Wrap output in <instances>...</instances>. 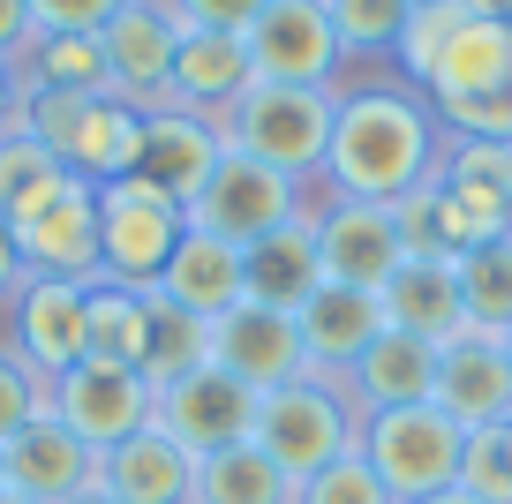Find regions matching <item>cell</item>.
Returning <instances> with one entry per match:
<instances>
[{
    "mask_svg": "<svg viewBox=\"0 0 512 504\" xmlns=\"http://www.w3.org/2000/svg\"><path fill=\"white\" fill-rule=\"evenodd\" d=\"M445 121L415 83H354L332 106V151H324V196L354 204H400L415 181L437 174Z\"/></svg>",
    "mask_w": 512,
    "mask_h": 504,
    "instance_id": "cell-1",
    "label": "cell"
},
{
    "mask_svg": "<svg viewBox=\"0 0 512 504\" xmlns=\"http://www.w3.org/2000/svg\"><path fill=\"white\" fill-rule=\"evenodd\" d=\"M332 106L339 91H309V83H249L226 106V151L256 158L287 181H324V151H332Z\"/></svg>",
    "mask_w": 512,
    "mask_h": 504,
    "instance_id": "cell-2",
    "label": "cell"
},
{
    "mask_svg": "<svg viewBox=\"0 0 512 504\" xmlns=\"http://www.w3.org/2000/svg\"><path fill=\"white\" fill-rule=\"evenodd\" d=\"M256 444L294 482H309V474L339 467L347 452H362V414L339 392V377H294V384L256 399Z\"/></svg>",
    "mask_w": 512,
    "mask_h": 504,
    "instance_id": "cell-3",
    "label": "cell"
},
{
    "mask_svg": "<svg viewBox=\"0 0 512 504\" xmlns=\"http://www.w3.org/2000/svg\"><path fill=\"white\" fill-rule=\"evenodd\" d=\"M362 459L377 467V482L400 504L437 497V489H460V459H467V429L452 422L437 399L422 407H392L362 422Z\"/></svg>",
    "mask_w": 512,
    "mask_h": 504,
    "instance_id": "cell-4",
    "label": "cell"
},
{
    "mask_svg": "<svg viewBox=\"0 0 512 504\" xmlns=\"http://www.w3.org/2000/svg\"><path fill=\"white\" fill-rule=\"evenodd\" d=\"M181 234H189V211H181L166 189H151L144 174L98 189V279L151 294L159 271H166V256L181 249Z\"/></svg>",
    "mask_w": 512,
    "mask_h": 504,
    "instance_id": "cell-5",
    "label": "cell"
},
{
    "mask_svg": "<svg viewBox=\"0 0 512 504\" xmlns=\"http://www.w3.org/2000/svg\"><path fill=\"white\" fill-rule=\"evenodd\" d=\"M302 211H309V181H287V174H272V166H256L241 151H226L211 166V181L189 196V226L234 241V249H256L264 234L294 226Z\"/></svg>",
    "mask_w": 512,
    "mask_h": 504,
    "instance_id": "cell-6",
    "label": "cell"
},
{
    "mask_svg": "<svg viewBox=\"0 0 512 504\" xmlns=\"http://www.w3.org/2000/svg\"><path fill=\"white\" fill-rule=\"evenodd\" d=\"M241 46H249L256 83L339 91V68H347V53H339V38H332V16H324V0H264L256 23L241 31Z\"/></svg>",
    "mask_w": 512,
    "mask_h": 504,
    "instance_id": "cell-7",
    "label": "cell"
},
{
    "mask_svg": "<svg viewBox=\"0 0 512 504\" xmlns=\"http://www.w3.org/2000/svg\"><path fill=\"white\" fill-rule=\"evenodd\" d=\"M151 377L128 362H98V354H83L76 369H61V377L46 384V407L61 414L68 429H76L91 452H106V444L136 437V429H151Z\"/></svg>",
    "mask_w": 512,
    "mask_h": 504,
    "instance_id": "cell-8",
    "label": "cell"
},
{
    "mask_svg": "<svg viewBox=\"0 0 512 504\" xmlns=\"http://www.w3.org/2000/svg\"><path fill=\"white\" fill-rule=\"evenodd\" d=\"M151 429H166L189 459H211V452H226V444L256 437V392L241 377H226V369L204 362V369H189V377L159 384V399H151Z\"/></svg>",
    "mask_w": 512,
    "mask_h": 504,
    "instance_id": "cell-9",
    "label": "cell"
},
{
    "mask_svg": "<svg viewBox=\"0 0 512 504\" xmlns=\"http://www.w3.org/2000/svg\"><path fill=\"white\" fill-rule=\"evenodd\" d=\"M174 46H181V23L166 0H121L113 23L98 31V53H106V83L121 106L151 113L166 106V83H174Z\"/></svg>",
    "mask_w": 512,
    "mask_h": 504,
    "instance_id": "cell-10",
    "label": "cell"
},
{
    "mask_svg": "<svg viewBox=\"0 0 512 504\" xmlns=\"http://www.w3.org/2000/svg\"><path fill=\"white\" fill-rule=\"evenodd\" d=\"M8 347L38 369V377H61L91 354V286L76 279H23L8 294Z\"/></svg>",
    "mask_w": 512,
    "mask_h": 504,
    "instance_id": "cell-11",
    "label": "cell"
},
{
    "mask_svg": "<svg viewBox=\"0 0 512 504\" xmlns=\"http://www.w3.org/2000/svg\"><path fill=\"white\" fill-rule=\"evenodd\" d=\"M407 264V241L392 204H354V196H324L317 204V271L339 286L384 294V279Z\"/></svg>",
    "mask_w": 512,
    "mask_h": 504,
    "instance_id": "cell-12",
    "label": "cell"
},
{
    "mask_svg": "<svg viewBox=\"0 0 512 504\" xmlns=\"http://www.w3.org/2000/svg\"><path fill=\"white\" fill-rule=\"evenodd\" d=\"M211 369L241 377L264 399V392H279V384L309 377V354H302V331H294L287 309H264V301L241 294L226 316H211Z\"/></svg>",
    "mask_w": 512,
    "mask_h": 504,
    "instance_id": "cell-13",
    "label": "cell"
},
{
    "mask_svg": "<svg viewBox=\"0 0 512 504\" xmlns=\"http://www.w3.org/2000/svg\"><path fill=\"white\" fill-rule=\"evenodd\" d=\"M16 256H23V279H76L98 286V189L68 174L61 196L31 211L16 226Z\"/></svg>",
    "mask_w": 512,
    "mask_h": 504,
    "instance_id": "cell-14",
    "label": "cell"
},
{
    "mask_svg": "<svg viewBox=\"0 0 512 504\" xmlns=\"http://www.w3.org/2000/svg\"><path fill=\"white\" fill-rule=\"evenodd\" d=\"M0 482L16 489V497H31V504H61V497H76V489L98 482V452L46 407L38 422H23L16 437L0 444Z\"/></svg>",
    "mask_w": 512,
    "mask_h": 504,
    "instance_id": "cell-15",
    "label": "cell"
},
{
    "mask_svg": "<svg viewBox=\"0 0 512 504\" xmlns=\"http://www.w3.org/2000/svg\"><path fill=\"white\" fill-rule=\"evenodd\" d=\"M437 407L460 429L512 422V354L497 331H460L452 347H437Z\"/></svg>",
    "mask_w": 512,
    "mask_h": 504,
    "instance_id": "cell-16",
    "label": "cell"
},
{
    "mask_svg": "<svg viewBox=\"0 0 512 504\" xmlns=\"http://www.w3.org/2000/svg\"><path fill=\"white\" fill-rule=\"evenodd\" d=\"M339 392L354 399L362 422H369V414H392V407H422V399H437V347L415 339V331L384 324L377 339L354 354V369L339 377Z\"/></svg>",
    "mask_w": 512,
    "mask_h": 504,
    "instance_id": "cell-17",
    "label": "cell"
},
{
    "mask_svg": "<svg viewBox=\"0 0 512 504\" xmlns=\"http://www.w3.org/2000/svg\"><path fill=\"white\" fill-rule=\"evenodd\" d=\"M219 158H226V128L211 121V113H181V106L144 113V158H136V174H144L151 189H166L181 211H189V196L211 181Z\"/></svg>",
    "mask_w": 512,
    "mask_h": 504,
    "instance_id": "cell-18",
    "label": "cell"
},
{
    "mask_svg": "<svg viewBox=\"0 0 512 504\" xmlns=\"http://www.w3.org/2000/svg\"><path fill=\"white\" fill-rule=\"evenodd\" d=\"M384 324L392 331H415V339H430V347H452L467 324V294H460V256H407L392 279H384L377 294Z\"/></svg>",
    "mask_w": 512,
    "mask_h": 504,
    "instance_id": "cell-19",
    "label": "cell"
},
{
    "mask_svg": "<svg viewBox=\"0 0 512 504\" xmlns=\"http://www.w3.org/2000/svg\"><path fill=\"white\" fill-rule=\"evenodd\" d=\"M294 331H302V354H309V377H347L354 354L384 331V309L377 294L362 286H339V279H317V294L294 309Z\"/></svg>",
    "mask_w": 512,
    "mask_h": 504,
    "instance_id": "cell-20",
    "label": "cell"
},
{
    "mask_svg": "<svg viewBox=\"0 0 512 504\" xmlns=\"http://www.w3.org/2000/svg\"><path fill=\"white\" fill-rule=\"evenodd\" d=\"M98 489H106L113 504H189L196 459L181 452L166 429H136V437L98 452Z\"/></svg>",
    "mask_w": 512,
    "mask_h": 504,
    "instance_id": "cell-21",
    "label": "cell"
},
{
    "mask_svg": "<svg viewBox=\"0 0 512 504\" xmlns=\"http://www.w3.org/2000/svg\"><path fill=\"white\" fill-rule=\"evenodd\" d=\"M249 83H256V68H249V46H241V31H181L166 106L226 121V106H234Z\"/></svg>",
    "mask_w": 512,
    "mask_h": 504,
    "instance_id": "cell-22",
    "label": "cell"
},
{
    "mask_svg": "<svg viewBox=\"0 0 512 504\" xmlns=\"http://www.w3.org/2000/svg\"><path fill=\"white\" fill-rule=\"evenodd\" d=\"M151 294L181 301V309H196V316H226L241 294H249V256H241L234 241L189 226V234H181V249L166 256V271H159V286H151Z\"/></svg>",
    "mask_w": 512,
    "mask_h": 504,
    "instance_id": "cell-23",
    "label": "cell"
},
{
    "mask_svg": "<svg viewBox=\"0 0 512 504\" xmlns=\"http://www.w3.org/2000/svg\"><path fill=\"white\" fill-rule=\"evenodd\" d=\"M317 204H324V181H309V211L294 226H279V234H264L249 256V301H264V309H302L309 294H317Z\"/></svg>",
    "mask_w": 512,
    "mask_h": 504,
    "instance_id": "cell-24",
    "label": "cell"
},
{
    "mask_svg": "<svg viewBox=\"0 0 512 504\" xmlns=\"http://www.w3.org/2000/svg\"><path fill=\"white\" fill-rule=\"evenodd\" d=\"M437 181L452 189V204L482 226V241L512 234V143H475V136H445Z\"/></svg>",
    "mask_w": 512,
    "mask_h": 504,
    "instance_id": "cell-25",
    "label": "cell"
},
{
    "mask_svg": "<svg viewBox=\"0 0 512 504\" xmlns=\"http://www.w3.org/2000/svg\"><path fill=\"white\" fill-rule=\"evenodd\" d=\"M136 158H144V113L121 106V98H91L76 136H68V151H61V166L76 181H91V189H106V181L136 174Z\"/></svg>",
    "mask_w": 512,
    "mask_h": 504,
    "instance_id": "cell-26",
    "label": "cell"
},
{
    "mask_svg": "<svg viewBox=\"0 0 512 504\" xmlns=\"http://www.w3.org/2000/svg\"><path fill=\"white\" fill-rule=\"evenodd\" d=\"M505 76H512V16H475L437 53L422 98H430V106L437 98H475V91H490V83H505Z\"/></svg>",
    "mask_w": 512,
    "mask_h": 504,
    "instance_id": "cell-27",
    "label": "cell"
},
{
    "mask_svg": "<svg viewBox=\"0 0 512 504\" xmlns=\"http://www.w3.org/2000/svg\"><path fill=\"white\" fill-rule=\"evenodd\" d=\"M294 497H302V482H294L256 437L196 459V489H189V504H294Z\"/></svg>",
    "mask_w": 512,
    "mask_h": 504,
    "instance_id": "cell-28",
    "label": "cell"
},
{
    "mask_svg": "<svg viewBox=\"0 0 512 504\" xmlns=\"http://www.w3.org/2000/svg\"><path fill=\"white\" fill-rule=\"evenodd\" d=\"M392 219H400V241H407V256H467V249H482V226L467 219L460 204H452V189L445 181H415V189L392 204Z\"/></svg>",
    "mask_w": 512,
    "mask_h": 504,
    "instance_id": "cell-29",
    "label": "cell"
},
{
    "mask_svg": "<svg viewBox=\"0 0 512 504\" xmlns=\"http://www.w3.org/2000/svg\"><path fill=\"white\" fill-rule=\"evenodd\" d=\"M144 316H151V331H144V377H151V392L211 362V316L181 309V301H166V294H144Z\"/></svg>",
    "mask_w": 512,
    "mask_h": 504,
    "instance_id": "cell-30",
    "label": "cell"
},
{
    "mask_svg": "<svg viewBox=\"0 0 512 504\" xmlns=\"http://www.w3.org/2000/svg\"><path fill=\"white\" fill-rule=\"evenodd\" d=\"M16 76H23V91H76V98H113V83H106V53H98V38H53V31H38L31 46H23Z\"/></svg>",
    "mask_w": 512,
    "mask_h": 504,
    "instance_id": "cell-31",
    "label": "cell"
},
{
    "mask_svg": "<svg viewBox=\"0 0 512 504\" xmlns=\"http://www.w3.org/2000/svg\"><path fill=\"white\" fill-rule=\"evenodd\" d=\"M61 181H68V166L31 136V128H16V121L0 128V219L8 226H23L46 196H61Z\"/></svg>",
    "mask_w": 512,
    "mask_h": 504,
    "instance_id": "cell-32",
    "label": "cell"
},
{
    "mask_svg": "<svg viewBox=\"0 0 512 504\" xmlns=\"http://www.w3.org/2000/svg\"><path fill=\"white\" fill-rule=\"evenodd\" d=\"M475 16H490L482 0H415V16H407V31H400V46H392V61H400V76L415 83H430V68H437V53L452 46V31H467Z\"/></svg>",
    "mask_w": 512,
    "mask_h": 504,
    "instance_id": "cell-33",
    "label": "cell"
},
{
    "mask_svg": "<svg viewBox=\"0 0 512 504\" xmlns=\"http://www.w3.org/2000/svg\"><path fill=\"white\" fill-rule=\"evenodd\" d=\"M460 294H467V324L475 331H512V234L482 241L460 256Z\"/></svg>",
    "mask_w": 512,
    "mask_h": 504,
    "instance_id": "cell-34",
    "label": "cell"
},
{
    "mask_svg": "<svg viewBox=\"0 0 512 504\" xmlns=\"http://www.w3.org/2000/svg\"><path fill=\"white\" fill-rule=\"evenodd\" d=\"M144 331H151V316H144V294H136V286H113V279L91 286V354L98 362L144 369Z\"/></svg>",
    "mask_w": 512,
    "mask_h": 504,
    "instance_id": "cell-35",
    "label": "cell"
},
{
    "mask_svg": "<svg viewBox=\"0 0 512 504\" xmlns=\"http://www.w3.org/2000/svg\"><path fill=\"white\" fill-rule=\"evenodd\" d=\"M324 16H332V38L339 53H392L407 31V16H415V0H324Z\"/></svg>",
    "mask_w": 512,
    "mask_h": 504,
    "instance_id": "cell-36",
    "label": "cell"
},
{
    "mask_svg": "<svg viewBox=\"0 0 512 504\" xmlns=\"http://www.w3.org/2000/svg\"><path fill=\"white\" fill-rule=\"evenodd\" d=\"M460 489L482 497V504H512V422L505 429H467Z\"/></svg>",
    "mask_w": 512,
    "mask_h": 504,
    "instance_id": "cell-37",
    "label": "cell"
},
{
    "mask_svg": "<svg viewBox=\"0 0 512 504\" xmlns=\"http://www.w3.org/2000/svg\"><path fill=\"white\" fill-rule=\"evenodd\" d=\"M437 121H445V136L512 143V76L490 83V91H475V98H437Z\"/></svg>",
    "mask_w": 512,
    "mask_h": 504,
    "instance_id": "cell-38",
    "label": "cell"
},
{
    "mask_svg": "<svg viewBox=\"0 0 512 504\" xmlns=\"http://www.w3.org/2000/svg\"><path fill=\"white\" fill-rule=\"evenodd\" d=\"M294 504H400L392 489L377 482V467H369L362 452H347L339 467H324V474H309L302 482V497Z\"/></svg>",
    "mask_w": 512,
    "mask_h": 504,
    "instance_id": "cell-39",
    "label": "cell"
},
{
    "mask_svg": "<svg viewBox=\"0 0 512 504\" xmlns=\"http://www.w3.org/2000/svg\"><path fill=\"white\" fill-rule=\"evenodd\" d=\"M38 414H46V377L16 347H0V444L16 437L23 422H38Z\"/></svg>",
    "mask_w": 512,
    "mask_h": 504,
    "instance_id": "cell-40",
    "label": "cell"
},
{
    "mask_svg": "<svg viewBox=\"0 0 512 504\" xmlns=\"http://www.w3.org/2000/svg\"><path fill=\"white\" fill-rule=\"evenodd\" d=\"M113 8L121 0H31V23L53 38H98L113 23Z\"/></svg>",
    "mask_w": 512,
    "mask_h": 504,
    "instance_id": "cell-41",
    "label": "cell"
},
{
    "mask_svg": "<svg viewBox=\"0 0 512 504\" xmlns=\"http://www.w3.org/2000/svg\"><path fill=\"white\" fill-rule=\"evenodd\" d=\"M181 31H249L264 0H166Z\"/></svg>",
    "mask_w": 512,
    "mask_h": 504,
    "instance_id": "cell-42",
    "label": "cell"
},
{
    "mask_svg": "<svg viewBox=\"0 0 512 504\" xmlns=\"http://www.w3.org/2000/svg\"><path fill=\"white\" fill-rule=\"evenodd\" d=\"M38 38L31 0H0V61H23V46Z\"/></svg>",
    "mask_w": 512,
    "mask_h": 504,
    "instance_id": "cell-43",
    "label": "cell"
},
{
    "mask_svg": "<svg viewBox=\"0 0 512 504\" xmlns=\"http://www.w3.org/2000/svg\"><path fill=\"white\" fill-rule=\"evenodd\" d=\"M16 286H23V256H16V226L0 219V301L16 294Z\"/></svg>",
    "mask_w": 512,
    "mask_h": 504,
    "instance_id": "cell-44",
    "label": "cell"
},
{
    "mask_svg": "<svg viewBox=\"0 0 512 504\" xmlns=\"http://www.w3.org/2000/svg\"><path fill=\"white\" fill-rule=\"evenodd\" d=\"M16 106H23V76H16V61H0V128L16 121Z\"/></svg>",
    "mask_w": 512,
    "mask_h": 504,
    "instance_id": "cell-45",
    "label": "cell"
},
{
    "mask_svg": "<svg viewBox=\"0 0 512 504\" xmlns=\"http://www.w3.org/2000/svg\"><path fill=\"white\" fill-rule=\"evenodd\" d=\"M415 504H482V497H467V489H437V497H415Z\"/></svg>",
    "mask_w": 512,
    "mask_h": 504,
    "instance_id": "cell-46",
    "label": "cell"
},
{
    "mask_svg": "<svg viewBox=\"0 0 512 504\" xmlns=\"http://www.w3.org/2000/svg\"><path fill=\"white\" fill-rule=\"evenodd\" d=\"M61 504H113V497H106V489L91 482V489H76V497H61Z\"/></svg>",
    "mask_w": 512,
    "mask_h": 504,
    "instance_id": "cell-47",
    "label": "cell"
},
{
    "mask_svg": "<svg viewBox=\"0 0 512 504\" xmlns=\"http://www.w3.org/2000/svg\"><path fill=\"white\" fill-rule=\"evenodd\" d=\"M482 8H490V16H512V0H482Z\"/></svg>",
    "mask_w": 512,
    "mask_h": 504,
    "instance_id": "cell-48",
    "label": "cell"
},
{
    "mask_svg": "<svg viewBox=\"0 0 512 504\" xmlns=\"http://www.w3.org/2000/svg\"><path fill=\"white\" fill-rule=\"evenodd\" d=\"M0 504H31V497H16V489H0Z\"/></svg>",
    "mask_w": 512,
    "mask_h": 504,
    "instance_id": "cell-49",
    "label": "cell"
},
{
    "mask_svg": "<svg viewBox=\"0 0 512 504\" xmlns=\"http://www.w3.org/2000/svg\"><path fill=\"white\" fill-rule=\"evenodd\" d=\"M505 354H512V331H505Z\"/></svg>",
    "mask_w": 512,
    "mask_h": 504,
    "instance_id": "cell-50",
    "label": "cell"
}]
</instances>
